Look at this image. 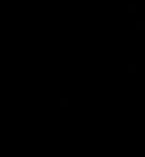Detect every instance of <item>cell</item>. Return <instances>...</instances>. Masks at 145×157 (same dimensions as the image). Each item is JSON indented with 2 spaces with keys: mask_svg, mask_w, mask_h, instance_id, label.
Wrapping results in <instances>:
<instances>
[{
  "mask_svg": "<svg viewBox=\"0 0 145 157\" xmlns=\"http://www.w3.org/2000/svg\"><path fill=\"white\" fill-rule=\"evenodd\" d=\"M137 29H138V30H144L145 29V23L144 21H138V23H137Z\"/></svg>",
  "mask_w": 145,
  "mask_h": 157,
  "instance_id": "obj_1",
  "label": "cell"
},
{
  "mask_svg": "<svg viewBox=\"0 0 145 157\" xmlns=\"http://www.w3.org/2000/svg\"><path fill=\"white\" fill-rule=\"evenodd\" d=\"M128 70H130V73H135L137 71V66L135 64H130L128 66Z\"/></svg>",
  "mask_w": 145,
  "mask_h": 157,
  "instance_id": "obj_2",
  "label": "cell"
},
{
  "mask_svg": "<svg viewBox=\"0 0 145 157\" xmlns=\"http://www.w3.org/2000/svg\"><path fill=\"white\" fill-rule=\"evenodd\" d=\"M128 11H130V13H132V11L135 13V11H137V6H135V4H134V6L130 4V6H128Z\"/></svg>",
  "mask_w": 145,
  "mask_h": 157,
  "instance_id": "obj_3",
  "label": "cell"
},
{
  "mask_svg": "<svg viewBox=\"0 0 145 157\" xmlns=\"http://www.w3.org/2000/svg\"><path fill=\"white\" fill-rule=\"evenodd\" d=\"M60 104H61L63 107H64V106L67 107V106H68V100H64V99H61V100H60Z\"/></svg>",
  "mask_w": 145,
  "mask_h": 157,
  "instance_id": "obj_4",
  "label": "cell"
}]
</instances>
